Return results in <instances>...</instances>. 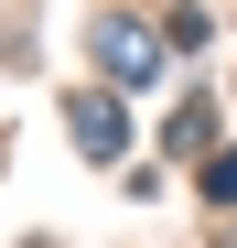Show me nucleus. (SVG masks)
<instances>
[{
	"mask_svg": "<svg viewBox=\"0 0 237 248\" xmlns=\"http://www.w3.org/2000/svg\"><path fill=\"white\" fill-rule=\"evenodd\" d=\"M151 65H162V54H151V32H130V22H108V76H130V87H140Z\"/></svg>",
	"mask_w": 237,
	"mask_h": 248,
	"instance_id": "f257e3e1",
	"label": "nucleus"
},
{
	"mask_svg": "<svg viewBox=\"0 0 237 248\" xmlns=\"http://www.w3.org/2000/svg\"><path fill=\"white\" fill-rule=\"evenodd\" d=\"M65 119H75V140H87V151H97V162H108V151H118V108H108V97H75V108H65Z\"/></svg>",
	"mask_w": 237,
	"mask_h": 248,
	"instance_id": "f03ea898",
	"label": "nucleus"
}]
</instances>
